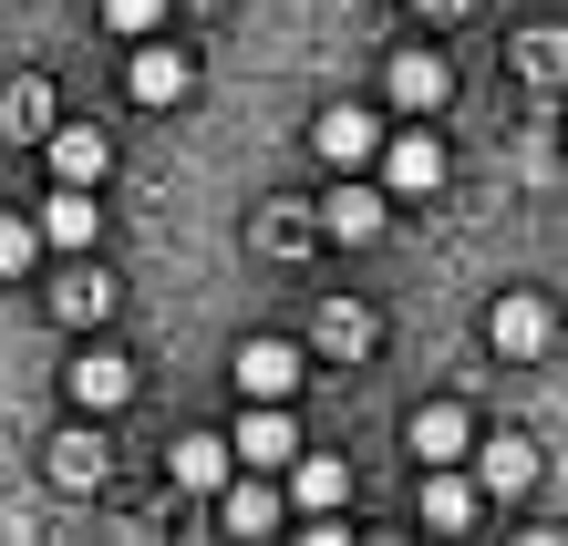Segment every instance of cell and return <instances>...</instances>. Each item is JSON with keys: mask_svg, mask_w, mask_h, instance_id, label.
<instances>
[{"mask_svg": "<svg viewBox=\"0 0 568 546\" xmlns=\"http://www.w3.org/2000/svg\"><path fill=\"white\" fill-rule=\"evenodd\" d=\"M548 340H558V310H548L538 289H507V299L486 310V351H496V361H538Z\"/></svg>", "mask_w": 568, "mask_h": 546, "instance_id": "6da1fadb", "label": "cell"}, {"mask_svg": "<svg viewBox=\"0 0 568 546\" xmlns=\"http://www.w3.org/2000/svg\"><path fill=\"white\" fill-rule=\"evenodd\" d=\"M383 93H393V114H445L455 104V62L445 52H393V73H383Z\"/></svg>", "mask_w": 568, "mask_h": 546, "instance_id": "7a4b0ae2", "label": "cell"}, {"mask_svg": "<svg viewBox=\"0 0 568 546\" xmlns=\"http://www.w3.org/2000/svg\"><path fill=\"white\" fill-rule=\"evenodd\" d=\"M311 155L331 165V176H352V165H383V124L362 114V104H331V114L311 124Z\"/></svg>", "mask_w": 568, "mask_h": 546, "instance_id": "3957f363", "label": "cell"}, {"mask_svg": "<svg viewBox=\"0 0 568 546\" xmlns=\"http://www.w3.org/2000/svg\"><path fill=\"white\" fill-rule=\"evenodd\" d=\"M62 392H73V413H124V402H135V361L124 351H73Z\"/></svg>", "mask_w": 568, "mask_h": 546, "instance_id": "277c9868", "label": "cell"}, {"mask_svg": "<svg viewBox=\"0 0 568 546\" xmlns=\"http://www.w3.org/2000/svg\"><path fill=\"white\" fill-rule=\"evenodd\" d=\"M239 464H258V474H280V464H300V423H290V402H248L239 413Z\"/></svg>", "mask_w": 568, "mask_h": 546, "instance_id": "5b68a950", "label": "cell"}, {"mask_svg": "<svg viewBox=\"0 0 568 546\" xmlns=\"http://www.w3.org/2000/svg\"><path fill=\"white\" fill-rule=\"evenodd\" d=\"M124 83H135V104H186V93H196V62H186L176 42H155V31H145L135 62H124Z\"/></svg>", "mask_w": 568, "mask_h": 546, "instance_id": "8992f818", "label": "cell"}, {"mask_svg": "<svg viewBox=\"0 0 568 546\" xmlns=\"http://www.w3.org/2000/svg\"><path fill=\"white\" fill-rule=\"evenodd\" d=\"M383 186H393V196H434V186H445V145H434L424 124L383 134Z\"/></svg>", "mask_w": 568, "mask_h": 546, "instance_id": "52a82bcc", "label": "cell"}, {"mask_svg": "<svg viewBox=\"0 0 568 546\" xmlns=\"http://www.w3.org/2000/svg\"><path fill=\"white\" fill-rule=\"evenodd\" d=\"M104 423V413H93ZM93 423H73V433H52V454H42V474H52V495H93L104 485V433Z\"/></svg>", "mask_w": 568, "mask_h": 546, "instance_id": "ba28073f", "label": "cell"}, {"mask_svg": "<svg viewBox=\"0 0 568 546\" xmlns=\"http://www.w3.org/2000/svg\"><path fill=\"white\" fill-rule=\"evenodd\" d=\"M227 371H239L248 402H290L300 392V351H290V340H239V361H227Z\"/></svg>", "mask_w": 568, "mask_h": 546, "instance_id": "9c48e42d", "label": "cell"}, {"mask_svg": "<svg viewBox=\"0 0 568 546\" xmlns=\"http://www.w3.org/2000/svg\"><path fill=\"white\" fill-rule=\"evenodd\" d=\"M42 145H52V176H62V186H104V176H114V145H104V124H52Z\"/></svg>", "mask_w": 568, "mask_h": 546, "instance_id": "30bf717a", "label": "cell"}, {"mask_svg": "<svg viewBox=\"0 0 568 546\" xmlns=\"http://www.w3.org/2000/svg\"><path fill=\"white\" fill-rule=\"evenodd\" d=\"M476 485H486L496 505H517L527 485H538V443H527V433H496V443H476Z\"/></svg>", "mask_w": 568, "mask_h": 546, "instance_id": "8fae6325", "label": "cell"}, {"mask_svg": "<svg viewBox=\"0 0 568 546\" xmlns=\"http://www.w3.org/2000/svg\"><path fill=\"white\" fill-rule=\"evenodd\" d=\"M280 526V495H270V474H227V485H217V536H270Z\"/></svg>", "mask_w": 568, "mask_h": 546, "instance_id": "7c38bea8", "label": "cell"}, {"mask_svg": "<svg viewBox=\"0 0 568 546\" xmlns=\"http://www.w3.org/2000/svg\"><path fill=\"white\" fill-rule=\"evenodd\" d=\"M383 217H393V186H342V196L321 207V237H342V248H373Z\"/></svg>", "mask_w": 568, "mask_h": 546, "instance_id": "4fadbf2b", "label": "cell"}, {"mask_svg": "<svg viewBox=\"0 0 568 546\" xmlns=\"http://www.w3.org/2000/svg\"><path fill=\"white\" fill-rule=\"evenodd\" d=\"M290 505H300V516H342V505H352V464L342 454H300L290 464Z\"/></svg>", "mask_w": 568, "mask_h": 546, "instance_id": "5bb4252c", "label": "cell"}, {"mask_svg": "<svg viewBox=\"0 0 568 546\" xmlns=\"http://www.w3.org/2000/svg\"><path fill=\"white\" fill-rule=\"evenodd\" d=\"M476 505H486V485H476V474H445V464H424V526L465 536V526H476Z\"/></svg>", "mask_w": 568, "mask_h": 546, "instance_id": "9a60e30c", "label": "cell"}, {"mask_svg": "<svg viewBox=\"0 0 568 546\" xmlns=\"http://www.w3.org/2000/svg\"><path fill=\"white\" fill-rule=\"evenodd\" d=\"M93 227H104L93 186H62V176H52V196H42V237H52V248H93Z\"/></svg>", "mask_w": 568, "mask_h": 546, "instance_id": "2e32d148", "label": "cell"}, {"mask_svg": "<svg viewBox=\"0 0 568 546\" xmlns=\"http://www.w3.org/2000/svg\"><path fill=\"white\" fill-rule=\"evenodd\" d=\"M227 464H239V443H217V433H186L176 454H165V474H176L186 495H217V485H227Z\"/></svg>", "mask_w": 568, "mask_h": 546, "instance_id": "e0dca14e", "label": "cell"}, {"mask_svg": "<svg viewBox=\"0 0 568 546\" xmlns=\"http://www.w3.org/2000/svg\"><path fill=\"white\" fill-rule=\"evenodd\" d=\"M52 320L62 330H104L114 320V279H104V268H73V279L52 289Z\"/></svg>", "mask_w": 568, "mask_h": 546, "instance_id": "ac0fdd59", "label": "cell"}, {"mask_svg": "<svg viewBox=\"0 0 568 546\" xmlns=\"http://www.w3.org/2000/svg\"><path fill=\"white\" fill-rule=\"evenodd\" d=\"M311 340H321L331 361H362V351H373V340H383V320L362 310V299H321V330H311Z\"/></svg>", "mask_w": 568, "mask_h": 546, "instance_id": "d6986e66", "label": "cell"}, {"mask_svg": "<svg viewBox=\"0 0 568 546\" xmlns=\"http://www.w3.org/2000/svg\"><path fill=\"white\" fill-rule=\"evenodd\" d=\"M404 443H414V454H424V464H455V454H465V443H476V423H465V413H455V402H424V413L404 423Z\"/></svg>", "mask_w": 568, "mask_h": 546, "instance_id": "ffe728a7", "label": "cell"}, {"mask_svg": "<svg viewBox=\"0 0 568 546\" xmlns=\"http://www.w3.org/2000/svg\"><path fill=\"white\" fill-rule=\"evenodd\" d=\"M0 134H52V83L42 73L0 83Z\"/></svg>", "mask_w": 568, "mask_h": 546, "instance_id": "44dd1931", "label": "cell"}, {"mask_svg": "<svg viewBox=\"0 0 568 546\" xmlns=\"http://www.w3.org/2000/svg\"><path fill=\"white\" fill-rule=\"evenodd\" d=\"M42 248H52V237H42V217H11V207H0V279H21V268L42 258Z\"/></svg>", "mask_w": 568, "mask_h": 546, "instance_id": "7402d4cb", "label": "cell"}, {"mask_svg": "<svg viewBox=\"0 0 568 546\" xmlns=\"http://www.w3.org/2000/svg\"><path fill=\"white\" fill-rule=\"evenodd\" d=\"M104 21L124 31V42H145V31H165V0H104Z\"/></svg>", "mask_w": 568, "mask_h": 546, "instance_id": "603a6c76", "label": "cell"}, {"mask_svg": "<svg viewBox=\"0 0 568 546\" xmlns=\"http://www.w3.org/2000/svg\"><path fill=\"white\" fill-rule=\"evenodd\" d=\"M517 62H527V73H538V83H558V73H568V52H558V31H527V42H517Z\"/></svg>", "mask_w": 568, "mask_h": 546, "instance_id": "cb8c5ba5", "label": "cell"}, {"mask_svg": "<svg viewBox=\"0 0 568 546\" xmlns=\"http://www.w3.org/2000/svg\"><path fill=\"white\" fill-rule=\"evenodd\" d=\"M414 11H424V21H465V0H414Z\"/></svg>", "mask_w": 568, "mask_h": 546, "instance_id": "d4e9b609", "label": "cell"}]
</instances>
